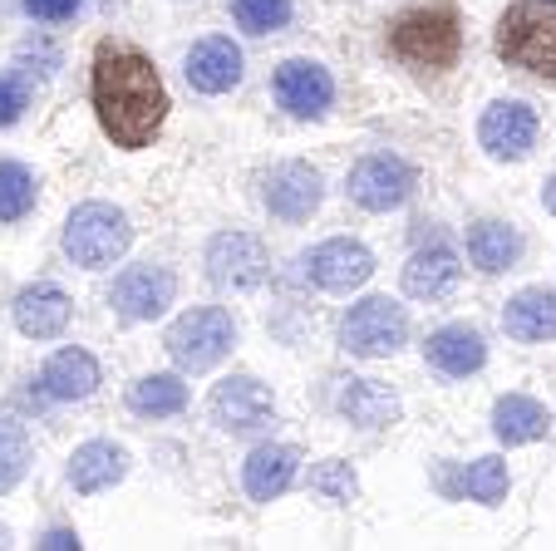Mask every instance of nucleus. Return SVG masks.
Listing matches in <instances>:
<instances>
[{"label": "nucleus", "instance_id": "nucleus-1", "mask_svg": "<svg viewBox=\"0 0 556 551\" xmlns=\"http://www.w3.org/2000/svg\"><path fill=\"white\" fill-rule=\"evenodd\" d=\"M99 128L114 138V148H148L168 118V89L157 79L153 60L128 40H99L94 74H89Z\"/></svg>", "mask_w": 556, "mask_h": 551}, {"label": "nucleus", "instance_id": "nucleus-2", "mask_svg": "<svg viewBox=\"0 0 556 551\" xmlns=\"http://www.w3.org/2000/svg\"><path fill=\"white\" fill-rule=\"evenodd\" d=\"M389 54L419 74L453 70L463 54V25L448 5H419L389 25Z\"/></svg>", "mask_w": 556, "mask_h": 551}, {"label": "nucleus", "instance_id": "nucleus-3", "mask_svg": "<svg viewBox=\"0 0 556 551\" xmlns=\"http://www.w3.org/2000/svg\"><path fill=\"white\" fill-rule=\"evenodd\" d=\"M497 54L517 70L556 84V0H517L497 21Z\"/></svg>", "mask_w": 556, "mask_h": 551}, {"label": "nucleus", "instance_id": "nucleus-4", "mask_svg": "<svg viewBox=\"0 0 556 551\" xmlns=\"http://www.w3.org/2000/svg\"><path fill=\"white\" fill-rule=\"evenodd\" d=\"M128 247H134V227H128V217L118 208H109V202H85V208H74L70 222H64V251H70L74 266L104 271V266H114Z\"/></svg>", "mask_w": 556, "mask_h": 551}, {"label": "nucleus", "instance_id": "nucleus-5", "mask_svg": "<svg viewBox=\"0 0 556 551\" xmlns=\"http://www.w3.org/2000/svg\"><path fill=\"white\" fill-rule=\"evenodd\" d=\"M163 345H168V354H173L178 370L202 375V370H212V364H222L231 354V345H237V325H231V315L222 311V305H198V311L178 315V321L168 325Z\"/></svg>", "mask_w": 556, "mask_h": 551}, {"label": "nucleus", "instance_id": "nucleus-6", "mask_svg": "<svg viewBox=\"0 0 556 551\" xmlns=\"http://www.w3.org/2000/svg\"><path fill=\"white\" fill-rule=\"evenodd\" d=\"M404 340H409V315L389 296H369V301L350 305V315L340 321V345L350 354H359V360H384Z\"/></svg>", "mask_w": 556, "mask_h": 551}, {"label": "nucleus", "instance_id": "nucleus-7", "mask_svg": "<svg viewBox=\"0 0 556 551\" xmlns=\"http://www.w3.org/2000/svg\"><path fill=\"white\" fill-rule=\"evenodd\" d=\"M345 188L365 212H394V208H404L414 192V167L394 153H369L350 167Z\"/></svg>", "mask_w": 556, "mask_h": 551}, {"label": "nucleus", "instance_id": "nucleus-8", "mask_svg": "<svg viewBox=\"0 0 556 551\" xmlns=\"http://www.w3.org/2000/svg\"><path fill=\"white\" fill-rule=\"evenodd\" d=\"M271 271V256L266 247L252 237V231H222L207 247V276L222 291H256Z\"/></svg>", "mask_w": 556, "mask_h": 551}, {"label": "nucleus", "instance_id": "nucleus-9", "mask_svg": "<svg viewBox=\"0 0 556 551\" xmlns=\"http://www.w3.org/2000/svg\"><path fill=\"white\" fill-rule=\"evenodd\" d=\"M207 409H212V424H222L227 434H256V428H266V424L276 418L271 389H266L256 375H231V379H222V385L212 389Z\"/></svg>", "mask_w": 556, "mask_h": 551}, {"label": "nucleus", "instance_id": "nucleus-10", "mask_svg": "<svg viewBox=\"0 0 556 551\" xmlns=\"http://www.w3.org/2000/svg\"><path fill=\"white\" fill-rule=\"evenodd\" d=\"M305 276H311L320 291L340 296V291H355V286H365L369 276H375V256L350 237H330L305 256Z\"/></svg>", "mask_w": 556, "mask_h": 551}, {"label": "nucleus", "instance_id": "nucleus-11", "mask_svg": "<svg viewBox=\"0 0 556 551\" xmlns=\"http://www.w3.org/2000/svg\"><path fill=\"white\" fill-rule=\"evenodd\" d=\"M178 296V276L168 266H128L114 281V311L124 321H157Z\"/></svg>", "mask_w": 556, "mask_h": 551}, {"label": "nucleus", "instance_id": "nucleus-12", "mask_svg": "<svg viewBox=\"0 0 556 551\" xmlns=\"http://www.w3.org/2000/svg\"><path fill=\"white\" fill-rule=\"evenodd\" d=\"M478 143H483L493 158L517 163V158H527L536 148V114L522 104V99H503V104H493L483 114V124H478Z\"/></svg>", "mask_w": 556, "mask_h": 551}, {"label": "nucleus", "instance_id": "nucleus-13", "mask_svg": "<svg viewBox=\"0 0 556 551\" xmlns=\"http://www.w3.org/2000/svg\"><path fill=\"white\" fill-rule=\"evenodd\" d=\"M330 99H336V84H330V74L320 70V64L286 60L281 70H276V104H281L286 114L320 118L330 109Z\"/></svg>", "mask_w": 556, "mask_h": 551}, {"label": "nucleus", "instance_id": "nucleus-14", "mask_svg": "<svg viewBox=\"0 0 556 551\" xmlns=\"http://www.w3.org/2000/svg\"><path fill=\"white\" fill-rule=\"evenodd\" d=\"M320 198H326V188H320V173L311 163H281L266 177V208L281 222H305L320 208Z\"/></svg>", "mask_w": 556, "mask_h": 551}, {"label": "nucleus", "instance_id": "nucleus-15", "mask_svg": "<svg viewBox=\"0 0 556 551\" xmlns=\"http://www.w3.org/2000/svg\"><path fill=\"white\" fill-rule=\"evenodd\" d=\"M11 311H15V330L21 335H30V340H54V335H64V325H70L74 301L60 291V286L35 281L15 296Z\"/></svg>", "mask_w": 556, "mask_h": 551}, {"label": "nucleus", "instance_id": "nucleus-16", "mask_svg": "<svg viewBox=\"0 0 556 551\" xmlns=\"http://www.w3.org/2000/svg\"><path fill=\"white\" fill-rule=\"evenodd\" d=\"M237 79H242V50H237L231 40L212 35V40L192 45L188 84L198 89V95H227V89H237Z\"/></svg>", "mask_w": 556, "mask_h": 551}, {"label": "nucleus", "instance_id": "nucleus-17", "mask_svg": "<svg viewBox=\"0 0 556 551\" xmlns=\"http://www.w3.org/2000/svg\"><path fill=\"white\" fill-rule=\"evenodd\" d=\"M424 360H429L439 375L463 379V375H472V370H483L488 345H483V335L472 330V325H443V330L429 335V345H424Z\"/></svg>", "mask_w": 556, "mask_h": 551}, {"label": "nucleus", "instance_id": "nucleus-18", "mask_svg": "<svg viewBox=\"0 0 556 551\" xmlns=\"http://www.w3.org/2000/svg\"><path fill=\"white\" fill-rule=\"evenodd\" d=\"M40 389L50 399H60V404H79V399H89L99 389V364H94V354H85V350H54L50 360H45V370H40Z\"/></svg>", "mask_w": 556, "mask_h": 551}, {"label": "nucleus", "instance_id": "nucleus-19", "mask_svg": "<svg viewBox=\"0 0 556 551\" xmlns=\"http://www.w3.org/2000/svg\"><path fill=\"white\" fill-rule=\"evenodd\" d=\"M295 473H301V453H295L291 443H262V448H252V458L242 463V483L256 502L281 498L295 483Z\"/></svg>", "mask_w": 556, "mask_h": 551}, {"label": "nucleus", "instance_id": "nucleus-20", "mask_svg": "<svg viewBox=\"0 0 556 551\" xmlns=\"http://www.w3.org/2000/svg\"><path fill=\"white\" fill-rule=\"evenodd\" d=\"M124 473H128V453L118 443H104V438L74 448V458H70V483H74V492H85V498L109 492L114 483H124Z\"/></svg>", "mask_w": 556, "mask_h": 551}, {"label": "nucleus", "instance_id": "nucleus-21", "mask_svg": "<svg viewBox=\"0 0 556 551\" xmlns=\"http://www.w3.org/2000/svg\"><path fill=\"white\" fill-rule=\"evenodd\" d=\"M458 276H463V266L448 247H424V251H414L409 266H404V291H409L414 301H443V296L458 286Z\"/></svg>", "mask_w": 556, "mask_h": 551}, {"label": "nucleus", "instance_id": "nucleus-22", "mask_svg": "<svg viewBox=\"0 0 556 551\" xmlns=\"http://www.w3.org/2000/svg\"><path fill=\"white\" fill-rule=\"evenodd\" d=\"M503 330L513 335V340H556V296L552 291H517L513 301H507L503 311Z\"/></svg>", "mask_w": 556, "mask_h": 551}, {"label": "nucleus", "instance_id": "nucleus-23", "mask_svg": "<svg viewBox=\"0 0 556 551\" xmlns=\"http://www.w3.org/2000/svg\"><path fill=\"white\" fill-rule=\"evenodd\" d=\"M340 414L359 428H384L400 418V395L389 385H379V379H350L340 389Z\"/></svg>", "mask_w": 556, "mask_h": 551}, {"label": "nucleus", "instance_id": "nucleus-24", "mask_svg": "<svg viewBox=\"0 0 556 551\" xmlns=\"http://www.w3.org/2000/svg\"><path fill=\"white\" fill-rule=\"evenodd\" d=\"M468 256L478 271L497 276V271H513L517 256H522V237H517L507 222H478L468 231Z\"/></svg>", "mask_w": 556, "mask_h": 551}, {"label": "nucleus", "instance_id": "nucleus-25", "mask_svg": "<svg viewBox=\"0 0 556 551\" xmlns=\"http://www.w3.org/2000/svg\"><path fill=\"white\" fill-rule=\"evenodd\" d=\"M546 428H552V418H546V409L536 404V399L503 395L493 404V434L503 438V443H536Z\"/></svg>", "mask_w": 556, "mask_h": 551}, {"label": "nucleus", "instance_id": "nucleus-26", "mask_svg": "<svg viewBox=\"0 0 556 551\" xmlns=\"http://www.w3.org/2000/svg\"><path fill=\"white\" fill-rule=\"evenodd\" d=\"M128 409L143 418H168L188 409V385L178 375H148L128 389Z\"/></svg>", "mask_w": 556, "mask_h": 551}, {"label": "nucleus", "instance_id": "nucleus-27", "mask_svg": "<svg viewBox=\"0 0 556 551\" xmlns=\"http://www.w3.org/2000/svg\"><path fill=\"white\" fill-rule=\"evenodd\" d=\"M35 208V173L25 163H0V222H21Z\"/></svg>", "mask_w": 556, "mask_h": 551}, {"label": "nucleus", "instance_id": "nucleus-28", "mask_svg": "<svg viewBox=\"0 0 556 551\" xmlns=\"http://www.w3.org/2000/svg\"><path fill=\"white\" fill-rule=\"evenodd\" d=\"M25 473H30V438L15 418H0V492L21 488Z\"/></svg>", "mask_w": 556, "mask_h": 551}, {"label": "nucleus", "instance_id": "nucleus-29", "mask_svg": "<svg viewBox=\"0 0 556 551\" xmlns=\"http://www.w3.org/2000/svg\"><path fill=\"white\" fill-rule=\"evenodd\" d=\"M463 492H468L472 502H483V508H497V502L507 498V463L503 458H478V463H468Z\"/></svg>", "mask_w": 556, "mask_h": 551}, {"label": "nucleus", "instance_id": "nucleus-30", "mask_svg": "<svg viewBox=\"0 0 556 551\" xmlns=\"http://www.w3.org/2000/svg\"><path fill=\"white\" fill-rule=\"evenodd\" d=\"M231 21L247 35H271L291 21V0H231Z\"/></svg>", "mask_w": 556, "mask_h": 551}, {"label": "nucleus", "instance_id": "nucleus-31", "mask_svg": "<svg viewBox=\"0 0 556 551\" xmlns=\"http://www.w3.org/2000/svg\"><path fill=\"white\" fill-rule=\"evenodd\" d=\"M311 488L320 492V498H330V502H350L359 483H355V468H350V463L330 458V463H320V468L311 473Z\"/></svg>", "mask_w": 556, "mask_h": 551}, {"label": "nucleus", "instance_id": "nucleus-32", "mask_svg": "<svg viewBox=\"0 0 556 551\" xmlns=\"http://www.w3.org/2000/svg\"><path fill=\"white\" fill-rule=\"evenodd\" d=\"M30 109V79L25 74H0V128H11Z\"/></svg>", "mask_w": 556, "mask_h": 551}, {"label": "nucleus", "instance_id": "nucleus-33", "mask_svg": "<svg viewBox=\"0 0 556 551\" xmlns=\"http://www.w3.org/2000/svg\"><path fill=\"white\" fill-rule=\"evenodd\" d=\"M74 11H79V0H25V15H35V21H74Z\"/></svg>", "mask_w": 556, "mask_h": 551}, {"label": "nucleus", "instance_id": "nucleus-34", "mask_svg": "<svg viewBox=\"0 0 556 551\" xmlns=\"http://www.w3.org/2000/svg\"><path fill=\"white\" fill-rule=\"evenodd\" d=\"M40 547H50V551H70V547H79V537H74V531H70V527H54V531H50V537H45V541H40Z\"/></svg>", "mask_w": 556, "mask_h": 551}, {"label": "nucleus", "instance_id": "nucleus-35", "mask_svg": "<svg viewBox=\"0 0 556 551\" xmlns=\"http://www.w3.org/2000/svg\"><path fill=\"white\" fill-rule=\"evenodd\" d=\"M542 202H546V212H552V217H556V177H552V183H546V188H542Z\"/></svg>", "mask_w": 556, "mask_h": 551}, {"label": "nucleus", "instance_id": "nucleus-36", "mask_svg": "<svg viewBox=\"0 0 556 551\" xmlns=\"http://www.w3.org/2000/svg\"><path fill=\"white\" fill-rule=\"evenodd\" d=\"M0 547H11V527H0Z\"/></svg>", "mask_w": 556, "mask_h": 551}]
</instances>
